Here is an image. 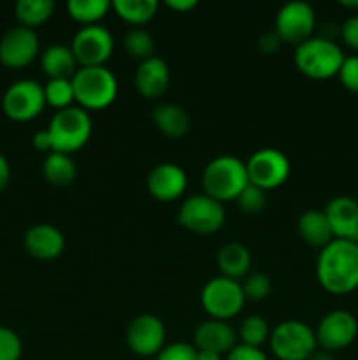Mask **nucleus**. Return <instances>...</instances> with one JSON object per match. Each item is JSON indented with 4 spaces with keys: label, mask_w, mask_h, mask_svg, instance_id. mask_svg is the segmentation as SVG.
Here are the masks:
<instances>
[{
    "label": "nucleus",
    "mask_w": 358,
    "mask_h": 360,
    "mask_svg": "<svg viewBox=\"0 0 358 360\" xmlns=\"http://www.w3.org/2000/svg\"><path fill=\"white\" fill-rule=\"evenodd\" d=\"M316 278L325 292L347 295L358 288V245L333 239L319 252L316 260Z\"/></svg>",
    "instance_id": "f257e3e1"
},
{
    "label": "nucleus",
    "mask_w": 358,
    "mask_h": 360,
    "mask_svg": "<svg viewBox=\"0 0 358 360\" xmlns=\"http://www.w3.org/2000/svg\"><path fill=\"white\" fill-rule=\"evenodd\" d=\"M249 185L246 164L230 155L213 158L202 172L204 193L218 202H230Z\"/></svg>",
    "instance_id": "f03ea898"
},
{
    "label": "nucleus",
    "mask_w": 358,
    "mask_h": 360,
    "mask_svg": "<svg viewBox=\"0 0 358 360\" xmlns=\"http://www.w3.org/2000/svg\"><path fill=\"white\" fill-rule=\"evenodd\" d=\"M346 55L329 37H311L295 48V65L309 79L325 81L339 74Z\"/></svg>",
    "instance_id": "7ed1b4c3"
},
{
    "label": "nucleus",
    "mask_w": 358,
    "mask_h": 360,
    "mask_svg": "<svg viewBox=\"0 0 358 360\" xmlns=\"http://www.w3.org/2000/svg\"><path fill=\"white\" fill-rule=\"evenodd\" d=\"M46 130L51 137L53 151L70 155L86 146L93 134V122L88 111L72 105L56 111Z\"/></svg>",
    "instance_id": "20e7f679"
},
{
    "label": "nucleus",
    "mask_w": 358,
    "mask_h": 360,
    "mask_svg": "<svg viewBox=\"0 0 358 360\" xmlns=\"http://www.w3.org/2000/svg\"><path fill=\"white\" fill-rule=\"evenodd\" d=\"M72 86L76 102L84 111H100L118 97V81L107 67H79Z\"/></svg>",
    "instance_id": "39448f33"
},
{
    "label": "nucleus",
    "mask_w": 358,
    "mask_h": 360,
    "mask_svg": "<svg viewBox=\"0 0 358 360\" xmlns=\"http://www.w3.org/2000/svg\"><path fill=\"white\" fill-rule=\"evenodd\" d=\"M269 345L279 360H309L318 350L314 330L300 320L281 322L276 329L270 330Z\"/></svg>",
    "instance_id": "423d86ee"
},
{
    "label": "nucleus",
    "mask_w": 358,
    "mask_h": 360,
    "mask_svg": "<svg viewBox=\"0 0 358 360\" xmlns=\"http://www.w3.org/2000/svg\"><path fill=\"white\" fill-rule=\"evenodd\" d=\"M244 292L239 281L225 276H216L204 285L200 292V304L213 320L228 322L244 308Z\"/></svg>",
    "instance_id": "0eeeda50"
},
{
    "label": "nucleus",
    "mask_w": 358,
    "mask_h": 360,
    "mask_svg": "<svg viewBox=\"0 0 358 360\" xmlns=\"http://www.w3.org/2000/svg\"><path fill=\"white\" fill-rule=\"evenodd\" d=\"M227 213L223 204L206 193L188 197L179 207V225L195 234H213L225 225Z\"/></svg>",
    "instance_id": "6e6552de"
},
{
    "label": "nucleus",
    "mask_w": 358,
    "mask_h": 360,
    "mask_svg": "<svg viewBox=\"0 0 358 360\" xmlns=\"http://www.w3.org/2000/svg\"><path fill=\"white\" fill-rule=\"evenodd\" d=\"M46 108L44 86L34 79H18L4 91L2 111L13 122H30Z\"/></svg>",
    "instance_id": "1a4fd4ad"
},
{
    "label": "nucleus",
    "mask_w": 358,
    "mask_h": 360,
    "mask_svg": "<svg viewBox=\"0 0 358 360\" xmlns=\"http://www.w3.org/2000/svg\"><path fill=\"white\" fill-rule=\"evenodd\" d=\"M249 183L262 190H274L283 185L291 172L290 160L276 148H262L246 162Z\"/></svg>",
    "instance_id": "9d476101"
},
{
    "label": "nucleus",
    "mask_w": 358,
    "mask_h": 360,
    "mask_svg": "<svg viewBox=\"0 0 358 360\" xmlns=\"http://www.w3.org/2000/svg\"><path fill=\"white\" fill-rule=\"evenodd\" d=\"M79 67H105L114 51L112 34L102 25L81 27L70 44Z\"/></svg>",
    "instance_id": "9b49d317"
},
{
    "label": "nucleus",
    "mask_w": 358,
    "mask_h": 360,
    "mask_svg": "<svg viewBox=\"0 0 358 360\" xmlns=\"http://www.w3.org/2000/svg\"><path fill=\"white\" fill-rule=\"evenodd\" d=\"M316 27V14L309 4L305 2H288L284 4L276 14L274 32L281 39L283 44H298L312 37Z\"/></svg>",
    "instance_id": "f8f14e48"
},
{
    "label": "nucleus",
    "mask_w": 358,
    "mask_h": 360,
    "mask_svg": "<svg viewBox=\"0 0 358 360\" xmlns=\"http://www.w3.org/2000/svg\"><path fill=\"white\" fill-rule=\"evenodd\" d=\"M319 350L333 354L350 347L358 336V320L346 309H333L319 320L314 330Z\"/></svg>",
    "instance_id": "ddd939ff"
},
{
    "label": "nucleus",
    "mask_w": 358,
    "mask_h": 360,
    "mask_svg": "<svg viewBox=\"0 0 358 360\" xmlns=\"http://www.w3.org/2000/svg\"><path fill=\"white\" fill-rule=\"evenodd\" d=\"M165 340V323L150 313L135 316L126 329V345L137 357H157L164 350Z\"/></svg>",
    "instance_id": "4468645a"
},
{
    "label": "nucleus",
    "mask_w": 358,
    "mask_h": 360,
    "mask_svg": "<svg viewBox=\"0 0 358 360\" xmlns=\"http://www.w3.org/2000/svg\"><path fill=\"white\" fill-rule=\"evenodd\" d=\"M39 55L37 32L27 27L9 28L0 39V63L7 69L28 67Z\"/></svg>",
    "instance_id": "2eb2a0df"
},
{
    "label": "nucleus",
    "mask_w": 358,
    "mask_h": 360,
    "mask_svg": "<svg viewBox=\"0 0 358 360\" xmlns=\"http://www.w3.org/2000/svg\"><path fill=\"white\" fill-rule=\"evenodd\" d=\"M147 192L160 202H174L186 192L188 178L181 165L164 162L147 176Z\"/></svg>",
    "instance_id": "dca6fc26"
},
{
    "label": "nucleus",
    "mask_w": 358,
    "mask_h": 360,
    "mask_svg": "<svg viewBox=\"0 0 358 360\" xmlns=\"http://www.w3.org/2000/svg\"><path fill=\"white\" fill-rule=\"evenodd\" d=\"M333 238L358 245V202L353 197H333L325 207Z\"/></svg>",
    "instance_id": "f3484780"
},
{
    "label": "nucleus",
    "mask_w": 358,
    "mask_h": 360,
    "mask_svg": "<svg viewBox=\"0 0 358 360\" xmlns=\"http://www.w3.org/2000/svg\"><path fill=\"white\" fill-rule=\"evenodd\" d=\"M25 250L37 260H55L65 250L62 231L51 224H37L25 232Z\"/></svg>",
    "instance_id": "a211bd4d"
},
{
    "label": "nucleus",
    "mask_w": 358,
    "mask_h": 360,
    "mask_svg": "<svg viewBox=\"0 0 358 360\" xmlns=\"http://www.w3.org/2000/svg\"><path fill=\"white\" fill-rule=\"evenodd\" d=\"M193 341L197 350L214 352L223 357L237 345V330L228 322L211 319L197 327Z\"/></svg>",
    "instance_id": "6ab92c4d"
},
{
    "label": "nucleus",
    "mask_w": 358,
    "mask_h": 360,
    "mask_svg": "<svg viewBox=\"0 0 358 360\" xmlns=\"http://www.w3.org/2000/svg\"><path fill=\"white\" fill-rule=\"evenodd\" d=\"M135 90L142 95L144 98H160L171 84V70L168 65L158 56L150 60H144L139 63L133 77Z\"/></svg>",
    "instance_id": "aec40b11"
},
{
    "label": "nucleus",
    "mask_w": 358,
    "mask_h": 360,
    "mask_svg": "<svg viewBox=\"0 0 358 360\" xmlns=\"http://www.w3.org/2000/svg\"><path fill=\"white\" fill-rule=\"evenodd\" d=\"M297 231L305 245L314 246V248L319 250H323L336 239L333 238L332 227H330L329 220H326L325 211L319 210L304 211L300 218H298Z\"/></svg>",
    "instance_id": "412c9836"
},
{
    "label": "nucleus",
    "mask_w": 358,
    "mask_h": 360,
    "mask_svg": "<svg viewBox=\"0 0 358 360\" xmlns=\"http://www.w3.org/2000/svg\"><path fill=\"white\" fill-rule=\"evenodd\" d=\"M41 67L49 79H72L79 70L70 46L53 44L42 53Z\"/></svg>",
    "instance_id": "4be33fe9"
},
{
    "label": "nucleus",
    "mask_w": 358,
    "mask_h": 360,
    "mask_svg": "<svg viewBox=\"0 0 358 360\" xmlns=\"http://www.w3.org/2000/svg\"><path fill=\"white\" fill-rule=\"evenodd\" d=\"M216 262L221 276L235 281L244 280L251 267V253L241 243H228L218 252Z\"/></svg>",
    "instance_id": "5701e85b"
},
{
    "label": "nucleus",
    "mask_w": 358,
    "mask_h": 360,
    "mask_svg": "<svg viewBox=\"0 0 358 360\" xmlns=\"http://www.w3.org/2000/svg\"><path fill=\"white\" fill-rule=\"evenodd\" d=\"M153 122L164 136L179 139L190 130V116L181 105L160 104L153 111Z\"/></svg>",
    "instance_id": "b1692460"
},
{
    "label": "nucleus",
    "mask_w": 358,
    "mask_h": 360,
    "mask_svg": "<svg viewBox=\"0 0 358 360\" xmlns=\"http://www.w3.org/2000/svg\"><path fill=\"white\" fill-rule=\"evenodd\" d=\"M42 174L51 186L65 188L70 186L77 178V167L70 155L65 153H49L42 164Z\"/></svg>",
    "instance_id": "393cba45"
},
{
    "label": "nucleus",
    "mask_w": 358,
    "mask_h": 360,
    "mask_svg": "<svg viewBox=\"0 0 358 360\" xmlns=\"http://www.w3.org/2000/svg\"><path fill=\"white\" fill-rule=\"evenodd\" d=\"M111 9L123 21L139 28L157 16L158 2L157 0H116L111 4Z\"/></svg>",
    "instance_id": "a878e982"
},
{
    "label": "nucleus",
    "mask_w": 358,
    "mask_h": 360,
    "mask_svg": "<svg viewBox=\"0 0 358 360\" xmlns=\"http://www.w3.org/2000/svg\"><path fill=\"white\" fill-rule=\"evenodd\" d=\"M53 11H55L53 0H20L14 6V13L21 27L32 28V30L44 25L53 16Z\"/></svg>",
    "instance_id": "bb28decb"
},
{
    "label": "nucleus",
    "mask_w": 358,
    "mask_h": 360,
    "mask_svg": "<svg viewBox=\"0 0 358 360\" xmlns=\"http://www.w3.org/2000/svg\"><path fill=\"white\" fill-rule=\"evenodd\" d=\"M109 9H111V4L107 0H70L67 4L69 16L83 27L98 25V21L104 20Z\"/></svg>",
    "instance_id": "cd10ccee"
},
{
    "label": "nucleus",
    "mask_w": 358,
    "mask_h": 360,
    "mask_svg": "<svg viewBox=\"0 0 358 360\" xmlns=\"http://www.w3.org/2000/svg\"><path fill=\"white\" fill-rule=\"evenodd\" d=\"M123 46H125L126 55L133 60H139V63L154 56V39L144 28H132L126 32Z\"/></svg>",
    "instance_id": "c85d7f7f"
},
{
    "label": "nucleus",
    "mask_w": 358,
    "mask_h": 360,
    "mask_svg": "<svg viewBox=\"0 0 358 360\" xmlns=\"http://www.w3.org/2000/svg\"><path fill=\"white\" fill-rule=\"evenodd\" d=\"M269 338L270 330L269 326H267V320L258 315H251L242 320L241 327L237 330V340L246 347L262 348V345H265Z\"/></svg>",
    "instance_id": "c756f323"
},
{
    "label": "nucleus",
    "mask_w": 358,
    "mask_h": 360,
    "mask_svg": "<svg viewBox=\"0 0 358 360\" xmlns=\"http://www.w3.org/2000/svg\"><path fill=\"white\" fill-rule=\"evenodd\" d=\"M44 97L46 105H51L56 111L72 108L76 102L72 79H48L44 86Z\"/></svg>",
    "instance_id": "7c9ffc66"
},
{
    "label": "nucleus",
    "mask_w": 358,
    "mask_h": 360,
    "mask_svg": "<svg viewBox=\"0 0 358 360\" xmlns=\"http://www.w3.org/2000/svg\"><path fill=\"white\" fill-rule=\"evenodd\" d=\"M241 287L242 292H244L246 301L260 302L265 301L270 295V292H272V281H270V278L267 274L251 273L244 278Z\"/></svg>",
    "instance_id": "2f4dec72"
},
{
    "label": "nucleus",
    "mask_w": 358,
    "mask_h": 360,
    "mask_svg": "<svg viewBox=\"0 0 358 360\" xmlns=\"http://www.w3.org/2000/svg\"><path fill=\"white\" fill-rule=\"evenodd\" d=\"M237 206L239 210L242 211L244 214H256L265 207L267 199H265V190L258 188V186L251 185L249 183L241 193H239L237 199Z\"/></svg>",
    "instance_id": "473e14b6"
},
{
    "label": "nucleus",
    "mask_w": 358,
    "mask_h": 360,
    "mask_svg": "<svg viewBox=\"0 0 358 360\" xmlns=\"http://www.w3.org/2000/svg\"><path fill=\"white\" fill-rule=\"evenodd\" d=\"M23 355L21 338L9 327L0 326V360H20Z\"/></svg>",
    "instance_id": "72a5a7b5"
},
{
    "label": "nucleus",
    "mask_w": 358,
    "mask_h": 360,
    "mask_svg": "<svg viewBox=\"0 0 358 360\" xmlns=\"http://www.w3.org/2000/svg\"><path fill=\"white\" fill-rule=\"evenodd\" d=\"M337 77L347 91L358 94V56H346Z\"/></svg>",
    "instance_id": "f704fd0d"
},
{
    "label": "nucleus",
    "mask_w": 358,
    "mask_h": 360,
    "mask_svg": "<svg viewBox=\"0 0 358 360\" xmlns=\"http://www.w3.org/2000/svg\"><path fill=\"white\" fill-rule=\"evenodd\" d=\"M154 360H197V348L188 343L165 345Z\"/></svg>",
    "instance_id": "c9c22d12"
},
{
    "label": "nucleus",
    "mask_w": 358,
    "mask_h": 360,
    "mask_svg": "<svg viewBox=\"0 0 358 360\" xmlns=\"http://www.w3.org/2000/svg\"><path fill=\"white\" fill-rule=\"evenodd\" d=\"M225 360H269L267 355L263 354L262 348L246 347V345L237 343L227 355Z\"/></svg>",
    "instance_id": "e433bc0d"
},
{
    "label": "nucleus",
    "mask_w": 358,
    "mask_h": 360,
    "mask_svg": "<svg viewBox=\"0 0 358 360\" xmlns=\"http://www.w3.org/2000/svg\"><path fill=\"white\" fill-rule=\"evenodd\" d=\"M340 39L347 48L358 51V14L347 18L340 27Z\"/></svg>",
    "instance_id": "4c0bfd02"
},
{
    "label": "nucleus",
    "mask_w": 358,
    "mask_h": 360,
    "mask_svg": "<svg viewBox=\"0 0 358 360\" xmlns=\"http://www.w3.org/2000/svg\"><path fill=\"white\" fill-rule=\"evenodd\" d=\"M281 44H283V42H281V39L277 37V34L274 30L265 32V34L260 35L258 42H256V46H258V51L262 53V55H267V56H270V55H274V53L279 51Z\"/></svg>",
    "instance_id": "58836bf2"
},
{
    "label": "nucleus",
    "mask_w": 358,
    "mask_h": 360,
    "mask_svg": "<svg viewBox=\"0 0 358 360\" xmlns=\"http://www.w3.org/2000/svg\"><path fill=\"white\" fill-rule=\"evenodd\" d=\"M32 144L37 151H42V153H53V143L51 137H49L48 130H39V132L34 134L32 137Z\"/></svg>",
    "instance_id": "ea45409f"
},
{
    "label": "nucleus",
    "mask_w": 358,
    "mask_h": 360,
    "mask_svg": "<svg viewBox=\"0 0 358 360\" xmlns=\"http://www.w3.org/2000/svg\"><path fill=\"white\" fill-rule=\"evenodd\" d=\"M11 181V165L9 160L6 158V155L0 151V192L7 188Z\"/></svg>",
    "instance_id": "a19ab883"
},
{
    "label": "nucleus",
    "mask_w": 358,
    "mask_h": 360,
    "mask_svg": "<svg viewBox=\"0 0 358 360\" xmlns=\"http://www.w3.org/2000/svg\"><path fill=\"white\" fill-rule=\"evenodd\" d=\"M165 6H167L168 9L175 11V13H188V11L195 9L197 2L195 0H167Z\"/></svg>",
    "instance_id": "79ce46f5"
},
{
    "label": "nucleus",
    "mask_w": 358,
    "mask_h": 360,
    "mask_svg": "<svg viewBox=\"0 0 358 360\" xmlns=\"http://www.w3.org/2000/svg\"><path fill=\"white\" fill-rule=\"evenodd\" d=\"M197 360H223V357L214 352H206V350H197Z\"/></svg>",
    "instance_id": "37998d69"
},
{
    "label": "nucleus",
    "mask_w": 358,
    "mask_h": 360,
    "mask_svg": "<svg viewBox=\"0 0 358 360\" xmlns=\"http://www.w3.org/2000/svg\"><path fill=\"white\" fill-rule=\"evenodd\" d=\"M309 360H337L336 357H333V354H330V352H325V350H316L314 354L311 355V359Z\"/></svg>",
    "instance_id": "c03bdc74"
},
{
    "label": "nucleus",
    "mask_w": 358,
    "mask_h": 360,
    "mask_svg": "<svg viewBox=\"0 0 358 360\" xmlns=\"http://www.w3.org/2000/svg\"><path fill=\"white\" fill-rule=\"evenodd\" d=\"M339 6L346 7V9H358V0H340Z\"/></svg>",
    "instance_id": "a18cd8bd"
}]
</instances>
